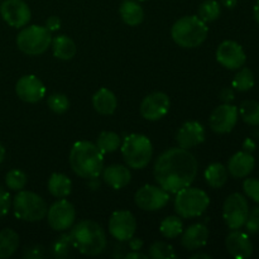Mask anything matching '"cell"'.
Masks as SVG:
<instances>
[{"label": "cell", "instance_id": "cell-20", "mask_svg": "<svg viewBox=\"0 0 259 259\" xmlns=\"http://www.w3.org/2000/svg\"><path fill=\"white\" fill-rule=\"evenodd\" d=\"M209 240V229L206 225L197 223L192 224L184 232L181 238V244L187 250H197L205 247Z\"/></svg>", "mask_w": 259, "mask_h": 259}, {"label": "cell", "instance_id": "cell-19", "mask_svg": "<svg viewBox=\"0 0 259 259\" xmlns=\"http://www.w3.org/2000/svg\"><path fill=\"white\" fill-rule=\"evenodd\" d=\"M228 253L235 259H247L253 254V243L248 234L239 232V229L229 233L225 239Z\"/></svg>", "mask_w": 259, "mask_h": 259}, {"label": "cell", "instance_id": "cell-16", "mask_svg": "<svg viewBox=\"0 0 259 259\" xmlns=\"http://www.w3.org/2000/svg\"><path fill=\"white\" fill-rule=\"evenodd\" d=\"M169 106H171V103L166 94L152 93L143 99L139 111L146 120L157 121L168 113Z\"/></svg>", "mask_w": 259, "mask_h": 259}, {"label": "cell", "instance_id": "cell-23", "mask_svg": "<svg viewBox=\"0 0 259 259\" xmlns=\"http://www.w3.org/2000/svg\"><path fill=\"white\" fill-rule=\"evenodd\" d=\"M93 105L94 109L101 115H111V114L115 113L118 100H116V96L114 95L113 91L103 88L96 91L95 95L93 96Z\"/></svg>", "mask_w": 259, "mask_h": 259}, {"label": "cell", "instance_id": "cell-40", "mask_svg": "<svg viewBox=\"0 0 259 259\" xmlns=\"http://www.w3.org/2000/svg\"><path fill=\"white\" fill-rule=\"evenodd\" d=\"M12 206V197L9 192L4 189H0V218L5 217L9 212Z\"/></svg>", "mask_w": 259, "mask_h": 259}, {"label": "cell", "instance_id": "cell-21", "mask_svg": "<svg viewBox=\"0 0 259 259\" xmlns=\"http://www.w3.org/2000/svg\"><path fill=\"white\" fill-rule=\"evenodd\" d=\"M255 166V159L252 153L248 152H237L234 156L230 157L228 162V172L235 179H244L249 176Z\"/></svg>", "mask_w": 259, "mask_h": 259}, {"label": "cell", "instance_id": "cell-45", "mask_svg": "<svg viewBox=\"0 0 259 259\" xmlns=\"http://www.w3.org/2000/svg\"><path fill=\"white\" fill-rule=\"evenodd\" d=\"M129 245H131L132 250H139L142 248V245H143V240L138 239V238H132L129 240Z\"/></svg>", "mask_w": 259, "mask_h": 259}, {"label": "cell", "instance_id": "cell-41", "mask_svg": "<svg viewBox=\"0 0 259 259\" xmlns=\"http://www.w3.org/2000/svg\"><path fill=\"white\" fill-rule=\"evenodd\" d=\"M24 258H30V259H38L42 258L45 255V249L43 247H38V245H34V247L25 248L24 250Z\"/></svg>", "mask_w": 259, "mask_h": 259}, {"label": "cell", "instance_id": "cell-22", "mask_svg": "<svg viewBox=\"0 0 259 259\" xmlns=\"http://www.w3.org/2000/svg\"><path fill=\"white\" fill-rule=\"evenodd\" d=\"M103 179L106 185L114 190L124 189L132 180V174L128 167L123 164H111L103 169Z\"/></svg>", "mask_w": 259, "mask_h": 259}, {"label": "cell", "instance_id": "cell-47", "mask_svg": "<svg viewBox=\"0 0 259 259\" xmlns=\"http://www.w3.org/2000/svg\"><path fill=\"white\" fill-rule=\"evenodd\" d=\"M238 0H222V4L224 5L225 8H228V9H233V8L237 5Z\"/></svg>", "mask_w": 259, "mask_h": 259}, {"label": "cell", "instance_id": "cell-33", "mask_svg": "<svg viewBox=\"0 0 259 259\" xmlns=\"http://www.w3.org/2000/svg\"><path fill=\"white\" fill-rule=\"evenodd\" d=\"M182 220L180 217H167L166 219L162 220L161 225H159V232L167 239H175V238L180 237L182 233Z\"/></svg>", "mask_w": 259, "mask_h": 259}, {"label": "cell", "instance_id": "cell-28", "mask_svg": "<svg viewBox=\"0 0 259 259\" xmlns=\"http://www.w3.org/2000/svg\"><path fill=\"white\" fill-rule=\"evenodd\" d=\"M19 247V235L13 229H3L0 232V259L12 257Z\"/></svg>", "mask_w": 259, "mask_h": 259}, {"label": "cell", "instance_id": "cell-29", "mask_svg": "<svg viewBox=\"0 0 259 259\" xmlns=\"http://www.w3.org/2000/svg\"><path fill=\"white\" fill-rule=\"evenodd\" d=\"M96 146L103 154L113 153L116 149L120 148L121 139L114 132H101L96 139Z\"/></svg>", "mask_w": 259, "mask_h": 259}, {"label": "cell", "instance_id": "cell-46", "mask_svg": "<svg viewBox=\"0 0 259 259\" xmlns=\"http://www.w3.org/2000/svg\"><path fill=\"white\" fill-rule=\"evenodd\" d=\"M126 259H133V258H137V259H147L148 258V255L146 254H142V253H139L138 250H133L132 253H128V254L125 255Z\"/></svg>", "mask_w": 259, "mask_h": 259}, {"label": "cell", "instance_id": "cell-38", "mask_svg": "<svg viewBox=\"0 0 259 259\" xmlns=\"http://www.w3.org/2000/svg\"><path fill=\"white\" fill-rule=\"evenodd\" d=\"M243 191L249 199L259 204V180L245 179L243 182Z\"/></svg>", "mask_w": 259, "mask_h": 259}, {"label": "cell", "instance_id": "cell-49", "mask_svg": "<svg viewBox=\"0 0 259 259\" xmlns=\"http://www.w3.org/2000/svg\"><path fill=\"white\" fill-rule=\"evenodd\" d=\"M199 258H205V259H211L209 254H202V253H199V254L191 255V259H199Z\"/></svg>", "mask_w": 259, "mask_h": 259}, {"label": "cell", "instance_id": "cell-25", "mask_svg": "<svg viewBox=\"0 0 259 259\" xmlns=\"http://www.w3.org/2000/svg\"><path fill=\"white\" fill-rule=\"evenodd\" d=\"M51 46H52V52L55 55V57L63 61H68L71 58H73L76 52H77L76 43L68 35L65 34H61L52 38Z\"/></svg>", "mask_w": 259, "mask_h": 259}, {"label": "cell", "instance_id": "cell-27", "mask_svg": "<svg viewBox=\"0 0 259 259\" xmlns=\"http://www.w3.org/2000/svg\"><path fill=\"white\" fill-rule=\"evenodd\" d=\"M228 168L222 163H211L207 166V168L205 169V180H206V184L209 185L212 189H220V187L224 186L228 181Z\"/></svg>", "mask_w": 259, "mask_h": 259}, {"label": "cell", "instance_id": "cell-50", "mask_svg": "<svg viewBox=\"0 0 259 259\" xmlns=\"http://www.w3.org/2000/svg\"><path fill=\"white\" fill-rule=\"evenodd\" d=\"M4 157H5V148L2 143H0V163L4 161Z\"/></svg>", "mask_w": 259, "mask_h": 259}, {"label": "cell", "instance_id": "cell-32", "mask_svg": "<svg viewBox=\"0 0 259 259\" xmlns=\"http://www.w3.org/2000/svg\"><path fill=\"white\" fill-rule=\"evenodd\" d=\"M220 14H222V7L217 0H205L197 9V17L205 23L214 22L220 17Z\"/></svg>", "mask_w": 259, "mask_h": 259}, {"label": "cell", "instance_id": "cell-51", "mask_svg": "<svg viewBox=\"0 0 259 259\" xmlns=\"http://www.w3.org/2000/svg\"><path fill=\"white\" fill-rule=\"evenodd\" d=\"M139 2H147V0H139Z\"/></svg>", "mask_w": 259, "mask_h": 259}, {"label": "cell", "instance_id": "cell-15", "mask_svg": "<svg viewBox=\"0 0 259 259\" xmlns=\"http://www.w3.org/2000/svg\"><path fill=\"white\" fill-rule=\"evenodd\" d=\"M0 14L3 19L14 28H22L29 23L32 13L29 7L23 0H5L0 5Z\"/></svg>", "mask_w": 259, "mask_h": 259}, {"label": "cell", "instance_id": "cell-4", "mask_svg": "<svg viewBox=\"0 0 259 259\" xmlns=\"http://www.w3.org/2000/svg\"><path fill=\"white\" fill-rule=\"evenodd\" d=\"M206 23L197 15L182 17L172 25L171 37L176 45L182 48H196L205 42L207 37Z\"/></svg>", "mask_w": 259, "mask_h": 259}, {"label": "cell", "instance_id": "cell-44", "mask_svg": "<svg viewBox=\"0 0 259 259\" xmlns=\"http://www.w3.org/2000/svg\"><path fill=\"white\" fill-rule=\"evenodd\" d=\"M257 148V144L253 141L252 138H247L244 142H243V151L248 152V153H253Z\"/></svg>", "mask_w": 259, "mask_h": 259}, {"label": "cell", "instance_id": "cell-7", "mask_svg": "<svg viewBox=\"0 0 259 259\" xmlns=\"http://www.w3.org/2000/svg\"><path fill=\"white\" fill-rule=\"evenodd\" d=\"M13 209L18 219L33 223L45 219L48 207L38 194L20 190L13 199Z\"/></svg>", "mask_w": 259, "mask_h": 259}, {"label": "cell", "instance_id": "cell-37", "mask_svg": "<svg viewBox=\"0 0 259 259\" xmlns=\"http://www.w3.org/2000/svg\"><path fill=\"white\" fill-rule=\"evenodd\" d=\"M47 105L55 114H63L70 108V101L65 94H52L48 96Z\"/></svg>", "mask_w": 259, "mask_h": 259}, {"label": "cell", "instance_id": "cell-1", "mask_svg": "<svg viewBox=\"0 0 259 259\" xmlns=\"http://www.w3.org/2000/svg\"><path fill=\"white\" fill-rule=\"evenodd\" d=\"M199 163L189 149L169 148L156 159L154 179L158 186L169 194H177L180 190L191 186L197 176Z\"/></svg>", "mask_w": 259, "mask_h": 259}, {"label": "cell", "instance_id": "cell-2", "mask_svg": "<svg viewBox=\"0 0 259 259\" xmlns=\"http://www.w3.org/2000/svg\"><path fill=\"white\" fill-rule=\"evenodd\" d=\"M68 161L72 171L82 179H96L104 169V154L91 142L81 141L73 144Z\"/></svg>", "mask_w": 259, "mask_h": 259}, {"label": "cell", "instance_id": "cell-3", "mask_svg": "<svg viewBox=\"0 0 259 259\" xmlns=\"http://www.w3.org/2000/svg\"><path fill=\"white\" fill-rule=\"evenodd\" d=\"M71 240L75 249L83 255H99L106 248V235L101 225L94 220H82L71 229Z\"/></svg>", "mask_w": 259, "mask_h": 259}, {"label": "cell", "instance_id": "cell-11", "mask_svg": "<svg viewBox=\"0 0 259 259\" xmlns=\"http://www.w3.org/2000/svg\"><path fill=\"white\" fill-rule=\"evenodd\" d=\"M47 220L50 227L56 232H65L72 228L76 219L75 206L67 200H58L47 210Z\"/></svg>", "mask_w": 259, "mask_h": 259}, {"label": "cell", "instance_id": "cell-36", "mask_svg": "<svg viewBox=\"0 0 259 259\" xmlns=\"http://www.w3.org/2000/svg\"><path fill=\"white\" fill-rule=\"evenodd\" d=\"M28 181L27 175L20 169H12L5 176V184H7L8 189L12 191H20L25 187Z\"/></svg>", "mask_w": 259, "mask_h": 259}, {"label": "cell", "instance_id": "cell-9", "mask_svg": "<svg viewBox=\"0 0 259 259\" xmlns=\"http://www.w3.org/2000/svg\"><path fill=\"white\" fill-rule=\"evenodd\" d=\"M249 214V204L247 199L239 192L229 195L223 205V218L225 224L232 230L244 227Z\"/></svg>", "mask_w": 259, "mask_h": 259}, {"label": "cell", "instance_id": "cell-31", "mask_svg": "<svg viewBox=\"0 0 259 259\" xmlns=\"http://www.w3.org/2000/svg\"><path fill=\"white\" fill-rule=\"evenodd\" d=\"M254 82L253 71L248 67H240L237 75L233 78L232 88L234 90L240 91V93H245V91H249L254 86Z\"/></svg>", "mask_w": 259, "mask_h": 259}, {"label": "cell", "instance_id": "cell-13", "mask_svg": "<svg viewBox=\"0 0 259 259\" xmlns=\"http://www.w3.org/2000/svg\"><path fill=\"white\" fill-rule=\"evenodd\" d=\"M217 61L227 70H239L247 61L244 50L235 40H224L217 50Z\"/></svg>", "mask_w": 259, "mask_h": 259}, {"label": "cell", "instance_id": "cell-10", "mask_svg": "<svg viewBox=\"0 0 259 259\" xmlns=\"http://www.w3.org/2000/svg\"><path fill=\"white\" fill-rule=\"evenodd\" d=\"M137 206L144 211H157L161 210L168 204L169 192L162 189L161 186H153V185H144L134 196Z\"/></svg>", "mask_w": 259, "mask_h": 259}, {"label": "cell", "instance_id": "cell-6", "mask_svg": "<svg viewBox=\"0 0 259 259\" xmlns=\"http://www.w3.org/2000/svg\"><path fill=\"white\" fill-rule=\"evenodd\" d=\"M210 205L209 195L196 187H185L176 194L175 211L180 218L190 219L204 214Z\"/></svg>", "mask_w": 259, "mask_h": 259}, {"label": "cell", "instance_id": "cell-34", "mask_svg": "<svg viewBox=\"0 0 259 259\" xmlns=\"http://www.w3.org/2000/svg\"><path fill=\"white\" fill-rule=\"evenodd\" d=\"M148 257L152 259H175L177 258V254L171 244L158 240L149 247Z\"/></svg>", "mask_w": 259, "mask_h": 259}, {"label": "cell", "instance_id": "cell-17", "mask_svg": "<svg viewBox=\"0 0 259 259\" xmlns=\"http://www.w3.org/2000/svg\"><path fill=\"white\" fill-rule=\"evenodd\" d=\"M15 93L20 100L34 104L45 98L46 88L37 76L25 75L18 80L15 85Z\"/></svg>", "mask_w": 259, "mask_h": 259}, {"label": "cell", "instance_id": "cell-18", "mask_svg": "<svg viewBox=\"0 0 259 259\" xmlns=\"http://www.w3.org/2000/svg\"><path fill=\"white\" fill-rule=\"evenodd\" d=\"M205 137H206V133L202 124L191 120L186 121L180 126L176 133V142L181 148L190 149L201 144L205 141Z\"/></svg>", "mask_w": 259, "mask_h": 259}, {"label": "cell", "instance_id": "cell-26", "mask_svg": "<svg viewBox=\"0 0 259 259\" xmlns=\"http://www.w3.org/2000/svg\"><path fill=\"white\" fill-rule=\"evenodd\" d=\"M48 191L57 199H65L72 191V182L66 175L52 174L48 180Z\"/></svg>", "mask_w": 259, "mask_h": 259}, {"label": "cell", "instance_id": "cell-43", "mask_svg": "<svg viewBox=\"0 0 259 259\" xmlns=\"http://www.w3.org/2000/svg\"><path fill=\"white\" fill-rule=\"evenodd\" d=\"M46 28H47L50 32H55V30H58L61 28V20L60 18L56 17V15H52V17L48 18L46 20Z\"/></svg>", "mask_w": 259, "mask_h": 259}, {"label": "cell", "instance_id": "cell-48", "mask_svg": "<svg viewBox=\"0 0 259 259\" xmlns=\"http://www.w3.org/2000/svg\"><path fill=\"white\" fill-rule=\"evenodd\" d=\"M253 14H254L255 22H257L258 24H259V0H258L257 3H255L254 8H253Z\"/></svg>", "mask_w": 259, "mask_h": 259}, {"label": "cell", "instance_id": "cell-14", "mask_svg": "<svg viewBox=\"0 0 259 259\" xmlns=\"http://www.w3.org/2000/svg\"><path fill=\"white\" fill-rule=\"evenodd\" d=\"M238 116H239V111L237 106L232 104H223L215 108V110L210 115V128L218 134L230 133L237 125Z\"/></svg>", "mask_w": 259, "mask_h": 259}, {"label": "cell", "instance_id": "cell-35", "mask_svg": "<svg viewBox=\"0 0 259 259\" xmlns=\"http://www.w3.org/2000/svg\"><path fill=\"white\" fill-rule=\"evenodd\" d=\"M73 248L72 240H71L70 234H62L58 238H56L55 242L52 243L51 252L53 257L56 258H66L70 254L71 249Z\"/></svg>", "mask_w": 259, "mask_h": 259}, {"label": "cell", "instance_id": "cell-12", "mask_svg": "<svg viewBox=\"0 0 259 259\" xmlns=\"http://www.w3.org/2000/svg\"><path fill=\"white\" fill-rule=\"evenodd\" d=\"M109 233L118 242H129L137 230V220L128 210H118L109 219Z\"/></svg>", "mask_w": 259, "mask_h": 259}, {"label": "cell", "instance_id": "cell-42", "mask_svg": "<svg viewBox=\"0 0 259 259\" xmlns=\"http://www.w3.org/2000/svg\"><path fill=\"white\" fill-rule=\"evenodd\" d=\"M219 99L224 104H230L235 99L234 89L233 88H224L219 94Z\"/></svg>", "mask_w": 259, "mask_h": 259}, {"label": "cell", "instance_id": "cell-24", "mask_svg": "<svg viewBox=\"0 0 259 259\" xmlns=\"http://www.w3.org/2000/svg\"><path fill=\"white\" fill-rule=\"evenodd\" d=\"M119 14L125 24L131 27L139 25L144 19V10L136 0H124L119 8Z\"/></svg>", "mask_w": 259, "mask_h": 259}, {"label": "cell", "instance_id": "cell-30", "mask_svg": "<svg viewBox=\"0 0 259 259\" xmlns=\"http://www.w3.org/2000/svg\"><path fill=\"white\" fill-rule=\"evenodd\" d=\"M240 114V118L243 121L249 125H259V103L255 100H245L240 104L238 109Z\"/></svg>", "mask_w": 259, "mask_h": 259}, {"label": "cell", "instance_id": "cell-8", "mask_svg": "<svg viewBox=\"0 0 259 259\" xmlns=\"http://www.w3.org/2000/svg\"><path fill=\"white\" fill-rule=\"evenodd\" d=\"M52 42L51 32L46 27L30 25L23 28L17 35V46L23 53L38 56L45 53Z\"/></svg>", "mask_w": 259, "mask_h": 259}, {"label": "cell", "instance_id": "cell-39", "mask_svg": "<svg viewBox=\"0 0 259 259\" xmlns=\"http://www.w3.org/2000/svg\"><path fill=\"white\" fill-rule=\"evenodd\" d=\"M244 227L249 234H257V233H259V207H254L252 211L249 210V214H248Z\"/></svg>", "mask_w": 259, "mask_h": 259}, {"label": "cell", "instance_id": "cell-5", "mask_svg": "<svg viewBox=\"0 0 259 259\" xmlns=\"http://www.w3.org/2000/svg\"><path fill=\"white\" fill-rule=\"evenodd\" d=\"M121 154L131 168L142 169L147 167L153 156L151 141L143 134H129L121 143Z\"/></svg>", "mask_w": 259, "mask_h": 259}]
</instances>
